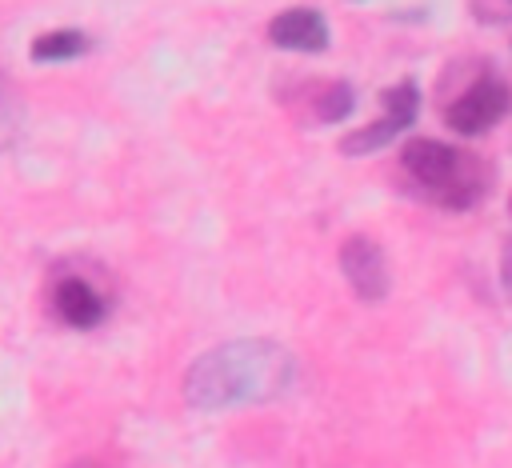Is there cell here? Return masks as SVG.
<instances>
[{
    "mask_svg": "<svg viewBox=\"0 0 512 468\" xmlns=\"http://www.w3.org/2000/svg\"><path fill=\"white\" fill-rule=\"evenodd\" d=\"M292 384V352L264 336L224 340L200 352L184 372V400L204 412L264 404Z\"/></svg>",
    "mask_w": 512,
    "mask_h": 468,
    "instance_id": "obj_1",
    "label": "cell"
},
{
    "mask_svg": "<svg viewBox=\"0 0 512 468\" xmlns=\"http://www.w3.org/2000/svg\"><path fill=\"white\" fill-rule=\"evenodd\" d=\"M112 300H116V292H112V276L104 264L84 260V256H68V260H56L48 268L44 304H48L56 324L76 328V332L100 328L112 312Z\"/></svg>",
    "mask_w": 512,
    "mask_h": 468,
    "instance_id": "obj_2",
    "label": "cell"
},
{
    "mask_svg": "<svg viewBox=\"0 0 512 468\" xmlns=\"http://www.w3.org/2000/svg\"><path fill=\"white\" fill-rule=\"evenodd\" d=\"M400 164L404 172L428 188L444 208H472V200L480 196V172H468L476 168L468 156H460V148L444 144V140H432V136H412L404 140L400 148Z\"/></svg>",
    "mask_w": 512,
    "mask_h": 468,
    "instance_id": "obj_3",
    "label": "cell"
},
{
    "mask_svg": "<svg viewBox=\"0 0 512 468\" xmlns=\"http://www.w3.org/2000/svg\"><path fill=\"white\" fill-rule=\"evenodd\" d=\"M508 108H512V88L500 76H480L464 96H456L444 108V124L456 136H480L492 124H500L508 116Z\"/></svg>",
    "mask_w": 512,
    "mask_h": 468,
    "instance_id": "obj_4",
    "label": "cell"
},
{
    "mask_svg": "<svg viewBox=\"0 0 512 468\" xmlns=\"http://www.w3.org/2000/svg\"><path fill=\"white\" fill-rule=\"evenodd\" d=\"M340 272L348 280V288L364 300V304H380L392 288V272H388V256L372 236H348L340 244Z\"/></svg>",
    "mask_w": 512,
    "mask_h": 468,
    "instance_id": "obj_5",
    "label": "cell"
},
{
    "mask_svg": "<svg viewBox=\"0 0 512 468\" xmlns=\"http://www.w3.org/2000/svg\"><path fill=\"white\" fill-rule=\"evenodd\" d=\"M268 40L276 48H292V52H324L332 32H328V20H324L320 8L292 4V8H284L268 20Z\"/></svg>",
    "mask_w": 512,
    "mask_h": 468,
    "instance_id": "obj_6",
    "label": "cell"
},
{
    "mask_svg": "<svg viewBox=\"0 0 512 468\" xmlns=\"http://www.w3.org/2000/svg\"><path fill=\"white\" fill-rule=\"evenodd\" d=\"M92 48V40L80 32V28H52V32H40L28 48V56L36 64H56V60H76Z\"/></svg>",
    "mask_w": 512,
    "mask_h": 468,
    "instance_id": "obj_7",
    "label": "cell"
},
{
    "mask_svg": "<svg viewBox=\"0 0 512 468\" xmlns=\"http://www.w3.org/2000/svg\"><path fill=\"white\" fill-rule=\"evenodd\" d=\"M312 116L320 120V124H332V120H344L352 108H356V88L348 84V80H328V84H320L316 92H312Z\"/></svg>",
    "mask_w": 512,
    "mask_h": 468,
    "instance_id": "obj_8",
    "label": "cell"
},
{
    "mask_svg": "<svg viewBox=\"0 0 512 468\" xmlns=\"http://www.w3.org/2000/svg\"><path fill=\"white\" fill-rule=\"evenodd\" d=\"M380 104H384V112L392 120H400L408 128L416 120V112H420V88H416V80H396L392 88H384Z\"/></svg>",
    "mask_w": 512,
    "mask_h": 468,
    "instance_id": "obj_9",
    "label": "cell"
},
{
    "mask_svg": "<svg viewBox=\"0 0 512 468\" xmlns=\"http://www.w3.org/2000/svg\"><path fill=\"white\" fill-rule=\"evenodd\" d=\"M20 120H24V112H20V92L12 88L8 72L0 68V152L16 144V136H20Z\"/></svg>",
    "mask_w": 512,
    "mask_h": 468,
    "instance_id": "obj_10",
    "label": "cell"
},
{
    "mask_svg": "<svg viewBox=\"0 0 512 468\" xmlns=\"http://www.w3.org/2000/svg\"><path fill=\"white\" fill-rule=\"evenodd\" d=\"M504 280H508V288H512V244L504 248Z\"/></svg>",
    "mask_w": 512,
    "mask_h": 468,
    "instance_id": "obj_11",
    "label": "cell"
},
{
    "mask_svg": "<svg viewBox=\"0 0 512 468\" xmlns=\"http://www.w3.org/2000/svg\"><path fill=\"white\" fill-rule=\"evenodd\" d=\"M68 468H104V464H100V460H88V456H84V460H72Z\"/></svg>",
    "mask_w": 512,
    "mask_h": 468,
    "instance_id": "obj_12",
    "label": "cell"
},
{
    "mask_svg": "<svg viewBox=\"0 0 512 468\" xmlns=\"http://www.w3.org/2000/svg\"><path fill=\"white\" fill-rule=\"evenodd\" d=\"M508 208H512V204H508Z\"/></svg>",
    "mask_w": 512,
    "mask_h": 468,
    "instance_id": "obj_13",
    "label": "cell"
}]
</instances>
